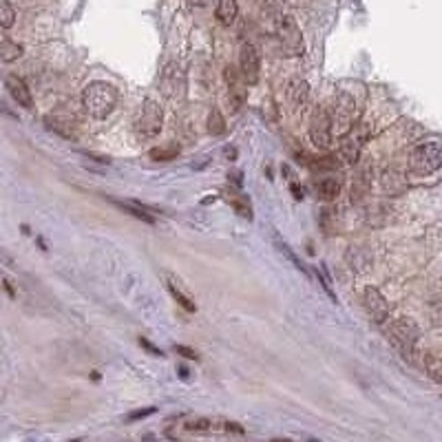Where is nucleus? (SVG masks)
I'll return each mask as SVG.
<instances>
[{
  "mask_svg": "<svg viewBox=\"0 0 442 442\" xmlns=\"http://www.w3.org/2000/svg\"><path fill=\"white\" fill-rule=\"evenodd\" d=\"M118 89L108 82H91L84 87L82 91V104H84V110L93 118V120H106L110 113L115 110L118 106Z\"/></svg>",
  "mask_w": 442,
  "mask_h": 442,
  "instance_id": "1",
  "label": "nucleus"
},
{
  "mask_svg": "<svg viewBox=\"0 0 442 442\" xmlns=\"http://www.w3.org/2000/svg\"><path fill=\"white\" fill-rule=\"evenodd\" d=\"M385 336L405 356V360L416 362V358L422 356V354L416 352V345H418V339H420V329H418V325L412 319L403 317V319H396V321L387 323Z\"/></svg>",
  "mask_w": 442,
  "mask_h": 442,
  "instance_id": "2",
  "label": "nucleus"
},
{
  "mask_svg": "<svg viewBox=\"0 0 442 442\" xmlns=\"http://www.w3.org/2000/svg\"><path fill=\"white\" fill-rule=\"evenodd\" d=\"M409 168L414 175L427 177L431 172L442 168V141L427 139L414 146L412 155H409Z\"/></svg>",
  "mask_w": 442,
  "mask_h": 442,
  "instance_id": "3",
  "label": "nucleus"
},
{
  "mask_svg": "<svg viewBox=\"0 0 442 442\" xmlns=\"http://www.w3.org/2000/svg\"><path fill=\"white\" fill-rule=\"evenodd\" d=\"M162 124H164V113H162V106L157 104L155 100H146L144 104L139 106V113L133 122V131H135V137L141 139V141H149V139H155L162 131Z\"/></svg>",
  "mask_w": 442,
  "mask_h": 442,
  "instance_id": "4",
  "label": "nucleus"
},
{
  "mask_svg": "<svg viewBox=\"0 0 442 442\" xmlns=\"http://www.w3.org/2000/svg\"><path fill=\"white\" fill-rule=\"evenodd\" d=\"M329 120H332V131H334V135H339L341 139L345 135H350L356 126V102L347 96V93H341V96H336L334 102H332Z\"/></svg>",
  "mask_w": 442,
  "mask_h": 442,
  "instance_id": "5",
  "label": "nucleus"
},
{
  "mask_svg": "<svg viewBox=\"0 0 442 442\" xmlns=\"http://www.w3.org/2000/svg\"><path fill=\"white\" fill-rule=\"evenodd\" d=\"M332 137H334V131H332V120H329V110L323 106H317L312 110L310 118V139L312 144L327 151L332 146Z\"/></svg>",
  "mask_w": 442,
  "mask_h": 442,
  "instance_id": "6",
  "label": "nucleus"
},
{
  "mask_svg": "<svg viewBox=\"0 0 442 442\" xmlns=\"http://www.w3.org/2000/svg\"><path fill=\"white\" fill-rule=\"evenodd\" d=\"M160 89L164 93V98H168V100H182L184 98L186 75H184V69L177 65V62H168V65L162 69Z\"/></svg>",
  "mask_w": 442,
  "mask_h": 442,
  "instance_id": "7",
  "label": "nucleus"
},
{
  "mask_svg": "<svg viewBox=\"0 0 442 442\" xmlns=\"http://www.w3.org/2000/svg\"><path fill=\"white\" fill-rule=\"evenodd\" d=\"M360 303L365 308V312L370 314V319L376 323V325H387L389 321V303L387 298L378 292L376 288H365L360 292Z\"/></svg>",
  "mask_w": 442,
  "mask_h": 442,
  "instance_id": "8",
  "label": "nucleus"
},
{
  "mask_svg": "<svg viewBox=\"0 0 442 442\" xmlns=\"http://www.w3.org/2000/svg\"><path fill=\"white\" fill-rule=\"evenodd\" d=\"M239 69L248 84H257L261 71V53L252 42H244L239 49Z\"/></svg>",
  "mask_w": 442,
  "mask_h": 442,
  "instance_id": "9",
  "label": "nucleus"
},
{
  "mask_svg": "<svg viewBox=\"0 0 442 442\" xmlns=\"http://www.w3.org/2000/svg\"><path fill=\"white\" fill-rule=\"evenodd\" d=\"M277 36L281 38V42L286 44L290 51L298 53L303 49L301 31H298V25H296V20L292 18L290 13H281L277 18Z\"/></svg>",
  "mask_w": 442,
  "mask_h": 442,
  "instance_id": "10",
  "label": "nucleus"
},
{
  "mask_svg": "<svg viewBox=\"0 0 442 442\" xmlns=\"http://www.w3.org/2000/svg\"><path fill=\"white\" fill-rule=\"evenodd\" d=\"M362 141H365V126H354V131L341 139L339 151H341V157H343V162H345V164L354 166V164L358 162L360 149H362Z\"/></svg>",
  "mask_w": 442,
  "mask_h": 442,
  "instance_id": "11",
  "label": "nucleus"
},
{
  "mask_svg": "<svg viewBox=\"0 0 442 442\" xmlns=\"http://www.w3.org/2000/svg\"><path fill=\"white\" fill-rule=\"evenodd\" d=\"M226 82H228V102H230V108L234 110H239L246 102V77L236 73L234 67H226Z\"/></svg>",
  "mask_w": 442,
  "mask_h": 442,
  "instance_id": "12",
  "label": "nucleus"
},
{
  "mask_svg": "<svg viewBox=\"0 0 442 442\" xmlns=\"http://www.w3.org/2000/svg\"><path fill=\"white\" fill-rule=\"evenodd\" d=\"M5 89L11 96V100L18 106L34 108V96H31V91H29V87H27V82L23 80V77H18L15 73H9L5 77Z\"/></svg>",
  "mask_w": 442,
  "mask_h": 442,
  "instance_id": "13",
  "label": "nucleus"
},
{
  "mask_svg": "<svg viewBox=\"0 0 442 442\" xmlns=\"http://www.w3.org/2000/svg\"><path fill=\"white\" fill-rule=\"evenodd\" d=\"M286 100L292 110H303L310 100V84L303 77H292L286 87Z\"/></svg>",
  "mask_w": 442,
  "mask_h": 442,
  "instance_id": "14",
  "label": "nucleus"
},
{
  "mask_svg": "<svg viewBox=\"0 0 442 442\" xmlns=\"http://www.w3.org/2000/svg\"><path fill=\"white\" fill-rule=\"evenodd\" d=\"M164 279H166V288H168L170 296H172V298H175V301H177V305H182L186 312H197V305H195V301H193V298H191V296H188V294L182 290L179 281H177L175 277H170V274H166Z\"/></svg>",
  "mask_w": 442,
  "mask_h": 442,
  "instance_id": "15",
  "label": "nucleus"
},
{
  "mask_svg": "<svg viewBox=\"0 0 442 442\" xmlns=\"http://www.w3.org/2000/svg\"><path fill=\"white\" fill-rule=\"evenodd\" d=\"M215 13L221 25L230 27L236 20V15H239V5H236V0H217Z\"/></svg>",
  "mask_w": 442,
  "mask_h": 442,
  "instance_id": "16",
  "label": "nucleus"
},
{
  "mask_svg": "<svg viewBox=\"0 0 442 442\" xmlns=\"http://www.w3.org/2000/svg\"><path fill=\"white\" fill-rule=\"evenodd\" d=\"M110 203H115L118 208H122L124 213H129L131 217H135V219H139V221H146V224H155V217L149 213V208L137 206L135 201H118V199H110Z\"/></svg>",
  "mask_w": 442,
  "mask_h": 442,
  "instance_id": "17",
  "label": "nucleus"
},
{
  "mask_svg": "<svg viewBox=\"0 0 442 442\" xmlns=\"http://www.w3.org/2000/svg\"><path fill=\"white\" fill-rule=\"evenodd\" d=\"M341 195V182L334 179V177H327V179H321L317 184V197L321 201H334L339 199Z\"/></svg>",
  "mask_w": 442,
  "mask_h": 442,
  "instance_id": "18",
  "label": "nucleus"
},
{
  "mask_svg": "<svg viewBox=\"0 0 442 442\" xmlns=\"http://www.w3.org/2000/svg\"><path fill=\"white\" fill-rule=\"evenodd\" d=\"M422 360V370L429 374L431 381L440 383L442 385V356H436V354H422L420 356Z\"/></svg>",
  "mask_w": 442,
  "mask_h": 442,
  "instance_id": "19",
  "label": "nucleus"
},
{
  "mask_svg": "<svg viewBox=\"0 0 442 442\" xmlns=\"http://www.w3.org/2000/svg\"><path fill=\"white\" fill-rule=\"evenodd\" d=\"M25 49L18 44V42H13L9 38H3V42H0V58H3V62H15L18 58H23Z\"/></svg>",
  "mask_w": 442,
  "mask_h": 442,
  "instance_id": "20",
  "label": "nucleus"
},
{
  "mask_svg": "<svg viewBox=\"0 0 442 442\" xmlns=\"http://www.w3.org/2000/svg\"><path fill=\"white\" fill-rule=\"evenodd\" d=\"M44 124H46V129H51L53 133H58L62 137H67V139H73L75 137L73 135V126L69 122H62L60 118L49 115V118H44Z\"/></svg>",
  "mask_w": 442,
  "mask_h": 442,
  "instance_id": "21",
  "label": "nucleus"
},
{
  "mask_svg": "<svg viewBox=\"0 0 442 442\" xmlns=\"http://www.w3.org/2000/svg\"><path fill=\"white\" fill-rule=\"evenodd\" d=\"M208 133L219 137V135H224L226 133V120L224 115H221V110L219 108H210V115H208Z\"/></svg>",
  "mask_w": 442,
  "mask_h": 442,
  "instance_id": "22",
  "label": "nucleus"
},
{
  "mask_svg": "<svg viewBox=\"0 0 442 442\" xmlns=\"http://www.w3.org/2000/svg\"><path fill=\"white\" fill-rule=\"evenodd\" d=\"M175 157H179L177 144H166V146L151 151V160H155V162H170V160H175Z\"/></svg>",
  "mask_w": 442,
  "mask_h": 442,
  "instance_id": "23",
  "label": "nucleus"
},
{
  "mask_svg": "<svg viewBox=\"0 0 442 442\" xmlns=\"http://www.w3.org/2000/svg\"><path fill=\"white\" fill-rule=\"evenodd\" d=\"M383 191L389 193V195H398L405 191V182L400 175H396V172H385L383 177Z\"/></svg>",
  "mask_w": 442,
  "mask_h": 442,
  "instance_id": "24",
  "label": "nucleus"
},
{
  "mask_svg": "<svg viewBox=\"0 0 442 442\" xmlns=\"http://www.w3.org/2000/svg\"><path fill=\"white\" fill-rule=\"evenodd\" d=\"M15 23V11L11 7L9 0H0V25L3 29H9Z\"/></svg>",
  "mask_w": 442,
  "mask_h": 442,
  "instance_id": "25",
  "label": "nucleus"
},
{
  "mask_svg": "<svg viewBox=\"0 0 442 442\" xmlns=\"http://www.w3.org/2000/svg\"><path fill=\"white\" fill-rule=\"evenodd\" d=\"M228 203H232L234 210L239 213L244 219H252V210H250V203H248V199H246V197H234V195H230Z\"/></svg>",
  "mask_w": 442,
  "mask_h": 442,
  "instance_id": "26",
  "label": "nucleus"
},
{
  "mask_svg": "<svg viewBox=\"0 0 442 442\" xmlns=\"http://www.w3.org/2000/svg\"><path fill=\"white\" fill-rule=\"evenodd\" d=\"M429 317H431L436 327H442V296L434 298V301L429 303Z\"/></svg>",
  "mask_w": 442,
  "mask_h": 442,
  "instance_id": "27",
  "label": "nucleus"
},
{
  "mask_svg": "<svg viewBox=\"0 0 442 442\" xmlns=\"http://www.w3.org/2000/svg\"><path fill=\"white\" fill-rule=\"evenodd\" d=\"M151 414H155V407L139 409V412H135V414H131V416H129V420H137V418H144V416H151Z\"/></svg>",
  "mask_w": 442,
  "mask_h": 442,
  "instance_id": "28",
  "label": "nucleus"
},
{
  "mask_svg": "<svg viewBox=\"0 0 442 442\" xmlns=\"http://www.w3.org/2000/svg\"><path fill=\"white\" fill-rule=\"evenodd\" d=\"M175 352H177V354H182V356H186V358H193V360L197 358V354H195L193 350H188V347H182V345H177V347H175Z\"/></svg>",
  "mask_w": 442,
  "mask_h": 442,
  "instance_id": "29",
  "label": "nucleus"
},
{
  "mask_svg": "<svg viewBox=\"0 0 442 442\" xmlns=\"http://www.w3.org/2000/svg\"><path fill=\"white\" fill-rule=\"evenodd\" d=\"M292 195L296 197V201H301V199H303V191H298V186H296V184H292Z\"/></svg>",
  "mask_w": 442,
  "mask_h": 442,
  "instance_id": "30",
  "label": "nucleus"
},
{
  "mask_svg": "<svg viewBox=\"0 0 442 442\" xmlns=\"http://www.w3.org/2000/svg\"><path fill=\"white\" fill-rule=\"evenodd\" d=\"M272 442H290V440H272Z\"/></svg>",
  "mask_w": 442,
  "mask_h": 442,
  "instance_id": "31",
  "label": "nucleus"
}]
</instances>
